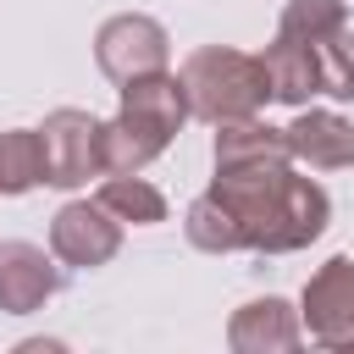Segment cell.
<instances>
[{
	"mask_svg": "<svg viewBox=\"0 0 354 354\" xmlns=\"http://www.w3.org/2000/svg\"><path fill=\"white\" fill-rule=\"evenodd\" d=\"M210 194L232 210L243 249L254 254H293L315 243L332 221V199L315 177H299L293 160L266 166H216Z\"/></svg>",
	"mask_w": 354,
	"mask_h": 354,
	"instance_id": "cell-1",
	"label": "cell"
},
{
	"mask_svg": "<svg viewBox=\"0 0 354 354\" xmlns=\"http://www.w3.org/2000/svg\"><path fill=\"white\" fill-rule=\"evenodd\" d=\"M183 94H188V116L199 122H232V116H260L271 100L266 66L260 55H243L232 44H205L183 61Z\"/></svg>",
	"mask_w": 354,
	"mask_h": 354,
	"instance_id": "cell-2",
	"label": "cell"
},
{
	"mask_svg": "<svg viewBox=\"0 0 354 354\" xmlns=\"http://www.w3.org/2000/svg\"><path fill=\"white\" fill-rule=\"evenodd\" d=\"M94 61L111 83H127V77H144V72H160L171 61V33L144 17V11H116L100 22L94 33Z\"/></svg>",
	"mask_w": 354,
	"mask_h": 354,
	"instance_id": "cell-3",
	"label": "cell"
},
{
	"mask_svg": "<svg viewBox=\"0 0 354 354\" xmlns=\"http://www.w3.org/2000/svg\"><path fill=\"white\" fill-rule=\"evenodd\" d=\"M39 149H44V183L50 188H77L100 171V116L61 105L44 116L39 127Z\"/></svg>",
	"mask_w": 354,
	"mask_h": 354,
	"instance_id": "cell-4",
	"label": "cell"
},
{
	"mask_svg": "<svg viewBox=\"0 0 354 354\" xmlns=\"http://www.w3.org/2000/svg\"><path fill=\"white\" fill-rule=\"evenodd\" d=\"M122 249V221L100 205V199H66L55 216H50V254L61 266H77V271H94L105 260H116Z\"/></svg>",
	"mask_w": 354,
	"mask_h": 354,
	"instance_id": "cell-5",
	"label": "cell"
},
{
	"mask_svg": "<svg viewBox=\"0 0 354 354\" xmlns=\"http://www.w3.org/2000/svg\"><path fill=\"white\" fill-rule=\"evenodd\" d=\"M299 321H304V332H310L321 348H348V343H354V260H348V254H332V260L304 282Z\"/></svg>",
	"mask_w": 354,
	"mask_h": 354,
	"instance_id": "cell-6",
	"label": "cell"
},
{
	"mask_svg": "<svg viewBox=\"0 0 354 354\" xmlns=\"http://www.w3.org/2000/svg\"><path fill=\"white\" fill-rule=\"evenodd\" d=\"M61 266L55 254H44L39 243H22V238H6L0 243V310L6 315H33L44 310L55 293H61Z\"/></svg>",
	"mask_w": 354,
	"mask_h": 354,
	"instance_id": "cell-7",
	"label": "cell"
},
{
	"mask_svg": "<svg viewBox=\"0 0 354 354\" xmlns=\"http://www.w3.org/2000/svg\"><path fill=\"white\" fill-rule=\"evenodd\" d=\"M116 94H122V116L127 122H138L144 133H155L160 144H171L177 133H183V122H188V94H183V77L177 72H144V77H127V83H116Z\"/></svg>",
	"mask_w": 354,
	"mask_h": 354,
	"instance_id": "cell-8",
	"label": "cell"
},
{
	"mask_svg": "<svg viewBox=\"0 0 354 354\" xmlns=\"http://www.w3.org/2000/svg\"><path fill=\"white\" fill-rule=\"evenodd\" d=\"M299 337H304V321H299V310H293L288 299H277V293L238 304L232 321H227L232 354H288V348H299Z\"/></svg>",
	"mask_w": 354,
	"mask_h": 354,
	"instance_id": "cell-9",
	"label": "cell"
},
{
	"mask_svg": "<svg viewBox=\"0 0 354 354\" xmlns=\"http://www.w3.org/2000/svg\"><path fill=\"white\" fill-rule=\"evenodd\" d=\"M282 138H288V155L299 166H310V171L354 166V122L343 111H304L299 105V116L282 127Z\"/></svg>",
	"mask_w": 354,
	"mask_h": 354,
	"instance_id": "cell-10",
	"label": "cell"
},
{
	"mask_svg": "<svg viewBox=\"0 0 354 354\" xmlns=\"http://www.w3.org/2000/svg\"><path fill=\"white\" fill-rule=\"evenodd\" d=\"M260 66H266L271 100H282V105H310V100L321 94V61H315V50H310L304 39H293V33H277V39L266 44Z\"/></svg>",
	"mask_w": 354,
	"mask_h": 354,
	"instance_id": "cell-11",
	"label": "cell"
},
{
	"mask_svg": "<svg viewBox=\"0 0 354 354\" xmlns=\"http://www.w3.org/2000/svg\"><path fill=\"white\" fill-rule=\"evenodd\" d=\"M160 149H166V144H160L155 133H144L138 122H127L122 111H116L111 122H100V171H111V177L144 171Z\"/></svg>",
	"mask_w": 354,
	"mask_h": 354,
	"instance_id": "cell-12",
	"label": "cell"
},
{
	"mask_svg": "<svg viewBox=\"0 0 354 354\" xmlns=\"http://www.w3.org/2000/svg\"><path fill=\"white\" fill-rule=\"evenodd\" d=\"M100 205L127 227H155V221H166V194L155 188V183H144V171H127V177H105V188H100Z\"/></svg>",
	"mask_w": 354,
	"mask_h": 354,
	"instance_id": "cell-13",
	"label": "cell"
},
{
	"mask_svg": "<svg viewBox=\"0 0 354 354\" xmlns=\"http://www.w3.org/2000/svg\"><path fill=\"white\" fill-rule=\"evenodd\" d=\"M183 232H188V243L194 249H205V254H232V249H243V238H238V221H232V210L205 188L194 205H188V216H183Z\"/></svg>",
	"mask_w": 354,
	"mask_h": 354,
	"instance_id": "cell-14",
	"label": "cell"
},
{
	"mask_svg": "<svg viewBox=\"0 0 354 354\" xmlns=\"http://www.w3.org/2000/svg\"><path fill=\"white\" fill-rule=\"evenodd\" d=\"M44 183V149L39 127H11L0 133V194H28Z\"/></svg>",
	"mask_w": 354,
	"mask_h": 354,
	"instance_id": "cell-15",
	"label": "cell"
},
{
	"mask_svg": "<svg viewBox=\"0 0 354 354\" xmlns=\"http://www.w3.org/2000/svg\"><path fill=\"white\" fill-rule=\"evenodd\" d=\"M315 61H321V94L332 100H354V28H332L321 39H310Z\"/></svg>",
	"mask_w": 354,
	"mask_h": 354,
	"instance_id": "cell-16",
	"label": "cell"
}]
</instances>
